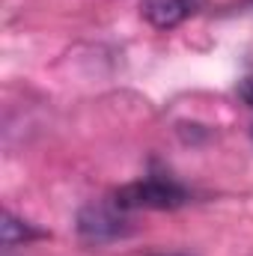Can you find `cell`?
<instances>
[{
	"instance_id": "obj_1",
	"label": "cell",
	"mask_w": 253,
	"mask_h": 256,
	"mask_svg": "<svg viewBox=\"0 0 253 256\" xmlns=\"http://www.w3.org/2000/svg\"><path fill=\"white\" fill-rule=\"evenodd\" d=\"M188 200V191L179 188L170 179H143V182H131L126 188H120L114 202L122 212L134 208H179Z\"/></svg>"
},
{
	"instance_id": "obj_2",
	"label": "cell",
	"mask_w": 253,
	"mask_h": 256,
	"mask_svg": "<svg viewBox=\"0 0 253 256\" xmlns=\"http://www.w3.org/2000/svg\"><path fill=\"white\" fill-rule=\"evenodd\" d=\"M122 208L114 206H86L78 218V232L90 242H108V238H120L126 236L128 226L120 214Z\"/></svg>"
},
{
	"instance_id": "obj_3",
	"label": "cell",
	"mask_w": 253,
	"mask_h": 256,
	"mask_svg": "<svg viewBox=\"0 0 253 256\" xmlns=\"http://www.w3.org/2000/svg\"><path fill=\"white\" fill-rule=\"evenodd\" d=\"M206 0H140V15L158 27V30H170L179 27L182 21H188L190 15H196L202 9Z\"/></svg>"
},
{
	"instance_id": "obj_4",
	"label": "cell",
	"mask_w": 253,
	"mask_h": 256,
	"mask_svg": "<svg viewBox=\"0 0 253 256\" xmlns=\"http://www.w3.org/2000/svg\"><path fill=\"white\" fill-rule=\"evenodd\" d=\"M3 244L6 248H12V244H21V242H30V238H42L45 232L42 230H36L33 224H27V220H18L12 212H3Z\"/></svg>"
},
{
	"instance_id": "obj_5",
	"label": "cell",
	"mask_w": 253,
	"mask_h": 256,
	"mask_svg": "<svg viewBox=\"0 0 253 256\" xmlns=\"http://www.w3.org/2000/svg\"><path fill=\"white\" fill-rule=\"evenodd\" d=\"M238 96H242V102L253 110V74H250V78H244V80L238 84Z\"/></svg>"
}]
</instances>
